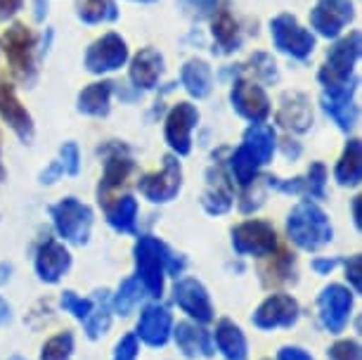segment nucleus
I'll return each instance as SVG.
<instances>
[{
    "label": "nucleus",
    "mask_w": 362,
    "mask_h": 360,
    "mask_svg": "<svg viewBox=\"0 0 362 360\" xmlns=\"http://www.w3.org/2000/svg\"><path fill=\"white\" fill-rule=\"evenodd\" d=\"M135 263H138V280L149 296L163 294V275H177L185 268V259L175 256L166 244L152 235H142L135 244Z\"/></svg>",
    "instance_id": "f257e3e1"
},
{
    "label": "nucleus",
    "mask_w": 362,
    "mask_h": 360,
    "mask_svg": "<svg viewBox=\"0 0 362 360\" xmlns=\"http://www.w3.org/2000/svg\"><path fill=\"white\" fill-rule=\"evenodd\" d=\"M36 47H38V36L31 26L24 22L10 24L8 29L0 36V50L5 55V62L10 66V74L19 83L33 86L36 83Z\"/></svg>",
    "instance_id": "f03ea898"
},
{
    "label": "nucleus",
    "mask_w": 362,
    "mask_h": 360,
    "mask_svg": "<svg viewBox=\"0 0 362 360\" xmlns=\"http://www.w3.org/2000/svg\"><path fill=\"white\" fill-rule=\"evenodd\" d=\"M286 233L296 247L317 251L332 242V223L315 202H300L286 219Z\"/></svg>",
    "instance_id": "7ed1b4c3"
},
{
    "label": "nucleus",
    "mask_w": 362,
    "mask_h": 360,
    "mask_svg": "<svg viewBox=\"0 0 362 360\" xmlns=\"http://www.w3.org/2000/svg\"><path fill=\"white\" fill-rule=\"evenodd\" d=\"M360 50H362L360 31H348L346 36H339L334 40V45L327 52L325 64L317 71V81L322 83V91L348 86L358 79L355 76V66H358Z\"/></svg>",
    "instance_id": "20e7f679"
},
{
    "label": "nucleus",
    "mask_w": 362,
    "mask_h": 360,
    "mask_svg": "<svg viewBox=\"0 0 362 360\" xmlns=\"http://www.w3.org/2000/svg\"><path fill=\"white\" fill-rule=\"evenodd\" d=\"M270 36L279 52L289 55L291 59H298V62L310 59V55L317 47L315 36H313L308 29H303V26L298 24V19L289 15V12H282V15H277L272 19Z\"/></svg>",
    "instance_id": "39448f33"
},
{
    "label": "nucleus",
    "mask_w": 362,
    "mask_h": 360,
    "mask_svg": "<svg viewBox=\"0 0 362 360\" xmlns=\"http://www.w3.org/2000/svg\"><path fill=\"white\" fill-rule=\"evenodd\" d=\"M52 223L59 237L74 244H86L93 228V209L81 204L76 197H64L62 202L50 207Z\"/></svg>",
    "instance_id": "423d86ee"
},
{
    "label": "nucleus",
    "mask_w": 362,
    "mask_h": 360,
    "mask_svg": "<svg viewBox=\"0 0 362 360\" xmlns=\"http://www.w3.org/2000/svg\"><path fill=\"white\" fill-rule=\"evenodd\" d=\"M128 59H131V52H128L126 38L116 31H109L90 43V47L86 50L83 66L86 71L102 76V74L119 71L121 66H126Z\"/></svg>",
    "instance_id": "0eeeda50"
},
{
    "label": "nucleus",
    "mask_w": 362,
    "mask_h": 360,
    "mask_svg": "<svg viewBox=\"0 0 362 360\" xmlns=\"http://www.w3.org/2000/svg\"><path fill=\"white\" fill-rule=\"evenodd\" d=\"M230 102H232V110L242 119H247L249 124H265L272 114L270 98L265 93V88L244 76H237L232 81Z\"/></svg>",
    "instance_id": "6e6552de"
},
{
    "label": "nucleus",
    "mask_w": 362,
    "mask_h": 360,
    "mask_svg": "<svg viewBox=\"0 0 362 360\" xmlns=\"http://www.w3.org/2000/svg\"><path fill=\"white\" fill-rule=\"evenodd\" d=\"M197 124H199V110L192 102L182 100L170 107L166 124H163V135L175 157H187L192 152V131Z\"/></svg>",
    "instance_id": "1a4fd4ad"
},
{
    "label": "nucleus",
    "mask_w": 362,
    "mask_h": 360,
    "mask_svg": "<svg viewBox=\"0 0 362 360\" xmlns=\"http://www.w3.org/2000/svg\"><path fill=\"white\" fill-rule=\"evenodd\" d=\"M180 187H182V166L175 154H166L163 157L161 171L145 173L138 180L140 194L152 204H166L170 199H175Z\"/></svg>",
    "instance_id": "9d476101"
},
{
    "label": "nucleus",
    "mask_w": 362,
    "mask_h": 360,
    "mask_svg": "<svg viewBox=\"0 0 362 360\" xmlns=\"http://www.w3.org/2000/svg\"><path fill=\"white\" fill-rule=\"evenodd\" d=\"M232 247L242 256H268L277 251V233L268 221H244L232 230Z\"/></svg>",
    "instance_id": "9b49d317"
},
{
    "label": "nucleus",
    "mask_w": 362,
    "mask_h": 360,
    "mask_svg": "<svg viewBox=\"0 0 362 360\" xmlns=\"http://www.w3.org/2000/svg\"><path fill=\"white\" fill-rule=\"evenodd\" d=\"M355 8L351 0H317L310 10V26L317 36L337 40L348 24L353 22Z\"/></svg>",
    "instance_id": "f8f14e48"
},
{
    "label": "nucleus",
    "mask_w": 362,
    "mask_h": 360,
    "mask_svg": "<svg viewBox=\"0 0 362 360\" xmlns=\"http://www.w3.org/2000/svg\"><path fill=\"white\" fill-rule=\"evenodd\" d=\"M355 91H358V79L348 86L327 88V91H322V100H320L327 117L346 133L353 131L360 117V110L355 105Z\"/></svg>",
    "instance_id": "ddd939ff"
},
{
    "label": "nucleus",
    "mask_w": 362,
    "mask_h": 360,
    "mask_svg": "<svg viewBox=\"0 0 362 360\" xmlns=\"http://www.w3.org/2000/svg\"><path fill=\"white\" fill-rule=\"evenodd\" d=\"M235 192H232V178L223 161H214L206 171V190L202 194L204 211L211 216H223L232 209Z\"/></svg>",
    "instance_id": "4468645a"
},
{
    "label": "nucleus",
    "mask_w": 362,
    "mask_h": 360,
    "mask_svg": "<svg viewBox=\"0 0 362 360\" xmlns=\"http://www.w3.org/2000/svg\"><path fill=\"white\" fill-rule=\"evenodd\" d=\"M0 119H3L5 124L17 133V138L22 142L33 140L36 128H33L31 114L22 105V100L17 98L15 86H12L5 76H0Z\"/></svg>",
    "instance_id": "2eb2a0df"
},
{
    "label": "nucleus",
    "mask_w": 362,
    "mask_h": 360,
    "mask_svg": "<svg viewBox=\"0 0 362 360\" xmlns=\"http://www.w3.org/2000/svg\"><path fill=\"white\" fill-rule=\"evenodd\" d=\"M211 38H214V50L223 55H232L244 43V33L239 26L235 12L230 8V0H221L216 12L211 15Z\"/></svg>",
    "instance_id": "dca6fc26"
},
{
    "label": "nucleus",
    "mask_w": 362,
    "mask_h": 360,
    "mask_svg": "<svg viewBox=\"0 0 362 360\" xmlns=\"http://www.w3.org/2000/svg\"><path fill=\"white\" fill-rule=\"evenodd\" d=\"M320 303V320L332 335L344 332L348 318H351L353 308V294L341 284H329L317 298Z\"/></svg>",
    "instance_id": "f3484780"
},
{
    "label": "nucleus",
    "mask_w": 362,
    "mask_h": 360,
    "mask_svg": "<svg viewBox=\"0 0 362 360\" xmlns=\"http://www.w3.org/2000/svg\"><path fill=\"white\" fill-rule=\"evenodd\" d=\"M277 126H282L289 133H308L313 126V105L310 98L300 91L284 93L279 100V110L275 114Z\"/></svg>",
    "instance_id": "a211bd4d"
},
{
    "label": "nucleus",
    "mask_w": 362,
    "mask_h": 360,
    "mask_svg": "<svg viewBox=\"0 0 362 360\" xmlns=\"http://www.w3.org/2000/svg\"><path fill=\"white\" fill-rule=\"evenodd\" d=\"M163 69H166V59L156 47H140L138 52L131 59V66H128V79H131L133 88L138 93L142 91H154L159 86V81L163 76Z\"/></svg>",
    "instance_id": "6ab92c4d"
},
{
    "label": "nucleus",
    "mask_w": 362,
    "mask_h": 360,
    "mask_svg": "<svg viewBox=\"0 0 362 360\" xmlns=\"http://www.w3.org/2000/svg\"><path fill=\"white\" fill-rule=\"evenodd\" d=\"M296 320H298V303L289 294L268 296L254 313V325L258 330L291 327Z\"/></svg>",
    "instance_id": "aec40b11"
},
{
    "label": "nucleus",
    "mask_w": 362,
    "mask_h": 360,
    "mask_svg": "<svg viewBox=\"0 0 362 360\" xmlns=\"http://www.w3.org/2000/svg\"><path fill=\"white\" fill-rule=\"evenodd\" d=\"M133 159L128 154L126 145H112L105 149V171H102V180H100V187H98V194H100V202H107L112 190L121 187L124 182L128 180V175L133 173Z\"/></svg>",
    "instance_id": "412c9836"
},
{
    "label": "nucleus",
    "mask_w": 362,
    "mask_h": 360,
    "mask_svg": "<svg viewBox=\"0 0 362 360\" xmlns=\"http://www.w3.org/2000/svg\"><path fill=\"white\" fill-rule=\"evenodd\" d=\"M173 298H175V303L180 306L189 318H194L197 323L214 320V306H211V298L202 282L192 280V277L177 280L173 287Z\"/></svg>",
    "instance_id": "4be33fe9"
},
{
    "label": "nucleus",
    "mask_w": 362,
    "mask_h": 360,
    "mask_svg": "<svg viewBox=\"0 0 362 360\" xmlns=\"http://www.w3.org/2000/svg\"><path fill=\"white\" fill-rule=\"evenodd\" d=\"M71 266V254L64 244L47 237L36 254V273L43 282H57Z\"/></svg>",
    "instance_id": "5701e85b"
},
{
    "label": "nucleus",
    "mask_w": 362,
    "mask_h": 360,
    "mask_svg": "<svg viewBox=\"0 0 362 360\" xmlns=\"http://www.w3.org/2000/svg\"><path fill=\"white\" fill-rule=\"evenodd\" d=\"M170 332H173V318H170L168 308L154 303L142 310L138 323V337L142 342L149 346H163L170 339Z\"/></svg>",
    "instance_id": "b1692460"
},
{
    "label": "nucleus",
    "mask_w": 362,
    "mask_h": 360,
    "mask_svg": "<svg viewBox=\"0 0 362 360\" xmlns=\"http://www.w3.org/2000/svg\"><path fill=\"white\" fill-rule=\"evenodd\" d=\"M112 95H114V81H95V83L86 86L78 93L76 107L86 117H107L112 110Z\"/></svg>",
    "instance_id": "393cba45"
},
{
    "label": "nucleus",
    "mask_w": 362,
    "mask_h": 360,
    "mask_svg": "<svg viewBox=\"0 0 362 360\" xmlns=\"http://www.w3.org/2000/svg\"><path fill=\"white\" fill-rule=\"evenodd\" d=\"M180 83L194 100L209 98L211 88H214V71H211V64L206 59H199V57L187 59L180 69Z\"/></svg>",
    "instance_id": "a878e982"
},
{
    "label": "nucleus",
    "mask_w": 362,
    "mask_h": 360,
    "mask_svg": "<svg viewBox=\"0 0 362 360\" xmlns=\"http://www.w3.org/2000/svg\"><path fill=\"white\" fill-rule=\"evenodd\" d=\"M242 145L258 159V164L265 166V164H270L272 157H275L277 133H275V128L268 124H251L247 131H244Z\"/></svg>",
    "instance_id": "bb28decb"
},
{
    "label": "nucleus",
    "mask_w": 362,
    "mask_h": 360,
    "mask_svg": "<svg viewBox=\"0 0 362 360\" xmlns=\"http://www.w3.org/2000/svg\"><path fill=\"white\" fill-rule=\"evenodd\" d=\"M175 344L180 346V351L189 358L214 356V344H211V335L206 330L197 327L192 323H177L175 327Z\"/></svg>",
    "instance_id": "cd10ccee"
},
{
    "label": "nucleus",
    "mask_w": 362,
    "mask_h": 360,
    "mask_svg": "<svg viewBox=\"0 0 362 360\" xmlns=\"http://www.w3.org/2000/svg\"><path fill=\"white\" fill-rule=\"evenodd\" d=\"M216 344L225 356V360H247L249 358L247 337H244V332L232 320H228V318H223V320L216 325Z\"/></svg>",
    "instance_id": "c85d7f7f"
},
{
    "label": "nucleus",
    "mask_w": 362,
    "mask_h": 360,
    "mask_svg": "<svg viewBox=\"0 0 362 360\" xmlns=\"http://www.w3.org/2000/svg\"><path fill=\"white\" fill-rule=\"evenodd\" d=\"M334 178L344 187H358L362 180V145L358 138L348 140V145L341 154L334 168Z\"/></svg>",
    "instance_id": "c756f323"
},
{
    "label": "nucleus",
    "mask_w": 362,
    "mask_h": 360,
    "mask_svg": "<svg viewBox=\"0 0 362 360\" xmlns=\"http://www.w3.org/2000/svg\"><path fill=\"white\" fill-rule=\"evenodd\" d=\"M105 216H107V223L114 230L133 235L135 221H138V202H135L131 194L116 197L114 202H105Z\"/></svg>",
    "instance_id": "7c9ffc66"
},
{
    "label": "nucleus",
    "mask_w": 362,
    "mask_h": 360,
    "mask_svg": "<svg viewBox=\"0 0 362 360\" xmlns=\"http://www.w3.org/2000/svg\"><path fill=\"white\" fill-rule=\"evenodd\" d=\"M237 74L244 79L256 81V83H261V86H275L279 81L277 62L272 59V55H268V52H254L247 62L239 64Z\"/></svg>",
    "instance_id": "2f4dec72"
},
{
    "label": "nucleus",
    "mask_w": 362,
    "mask_h": 360,
    "mask_svg": "<svg viewBox=\"0 0 362 360\" xmlns=\"http://www.w3.org/2000/svg\"><path fill=\"white\" fill-rule=\"evenodd\" d=\"M270 261L263 263L261 266V275H263V282L268 284H282V282H289L293 280V275H296V270H293V263H296V259H293L291 251L286 249H279L277 254L272 251Z\"/></svg>",
    "instance_id": "473e14b6"
},
{
    "label": "nucleus",
    "mask_w": 362,
    "mask_h": 360,
    "mask_svg": "<svg viewBox=\"0 0 362 360\" xmlns=\"http://www.w3.org/2000/svg\"><path fill=\"white\" fill-rule=\"evenodd\" d=\"M230 171H232V178L237 180L239 187H249L251 182L258 180L261 164H258V159L249 152L247 147L239 145L230 157Z\"/></svg>",
    "instance_id": "72a5a7b5"
},
{
    "label": "nucleus",
    "mask_w": 362,
    "mask_h": 360,
    "mask_svg": "<svg viewBox=\"0 0 362 360\" xmlns=\"http://www.w3.org/2000/svg\"><path fill=\"white\" fill-rule=\"evenodd\" d=\"M78 19L83 24H105L119 19V5L116 0H83L76 10Z\"/></svg>",
    "instance_id": "f704fd0d"
},
{
    "label": "nucleus",
    "mask_w": 362,
    "mask_h": 360,
    "mask_svg": "<svg viewBox=\"0 0 362 360\" xmlns=\"http://www.w3.org/2000/svg\"><path fill=\"white\" fill-rule=\"evenodd\" d=\"M145 296V287H142V282L138 277H131V280H126L124 284L119 287V294L114 296V308L116 313L121 315H128L131 313V308L135 303H140V298Z\"/></svg>",
    "instance_id": "c9c22d12"
},
{
    "label": "nucleus",
    "mask_w": 362,
    "mask_h": 360,
    "mask_svg": "<svg viewBox=\"0 0 362 360\" xmlns=\"http://www.w3.org/2000/svg\"><path fill=\"white\" fill-rule=\"evenodd\" d=\"M74 353V335L71 332H59L57 337L47 339L40 360H69Z\"/></svg>",
    "instance_id": "e433bc0d"
},
{
    "label": "nucleus",
    "mask_w": 362,
    "mask_h": 360,
    "mask_svg": "<svg viewBox=\"0 0 362 360\" xmlns=\"http://www.w3.org/2000/svg\"><path fill=\"white\" fill-rule=\"evenodd\" d=\"M109 325H112V313H109L107 301H102L100 308L98 310L93 308V313L86 318V332L90 339H98L109 330Z\"/></svg>",
    "instance_id": "4c0bfd02"
},
{
    "label": "nucleus",
    "mask_w": 362,
    "mask_h": 360,
    "mask_svg": "<svg viewBox=\"0 0 362 360\" xmlns=\"http://www.w3.org/2000/svg\"><path fill=\"white\" fill-rule=\"evenodd\" d=\"M218 3L221 0H180V8L192 22H204V19H211Z\"/></svg>",
    "instance_id": "58836bf2"
},
{
    "label": "nucleus",
    "mask_w": 362,
    "mask_h": 360,
    "mask_svg": "<svg viewBox=\"0 0 362 360\" xmlns=\"http://www.w3.org/2000/svg\"><path fill=\"white\" fill-rule=\"evenodd\" d=\"M303 182H305V194L315 197V199H322V197H325V182H327V168H325V164H320V161L310 164Z\"/></svg>",
    "instance_id": "ea45409f"
},
{
    "label": "nucleus",
    "mask_w": 362,
    "mask_h": 360,
    "mask_svg": "<svg viewBox=\"0 0 362 360\" xmlns=\"http://www.w3.org/2000/svg\"><path fill=\"white\" fill-rule=\"evenodd\" d=\"M62 308L66 310V313H71L74 318H78V320L86 323V318L93 313V301L90 298H81L76 296L74 291H64L62 294Z\"/></svg>",
    "instance_id": "a19ab883"
},
{
    "label": "nucleus",
    "mask_w": 362,
    "mask_h": 360,
    "mask_svg": "<svg viewBox=\"0 0 362 360\" xmlns=\"http://www.w3.org/2000/svg\"><path fill=\"white\" fill-rule=\"evenodd\" d=\"M59 164H62V171L69 175H76L81 168V152L76 142H64L62 149H59Z\"/></svg>",
    "instance_id": "79ce46f5"
},
{
    "label": "nucleus",
    "mask_w": 362,
    "mask_h": 360,
    "mask_svg": "<svg viewBox=\"0 0 362 360\" xmlns=\"http://www.w3.org/2000/svg\"><path fill=\"white\" fill-rule=\"evenodd\" d=\"M329 360H360V344L353 342V339H344V342H337L327 351Z\"/></svg>",
    "instance_id": "37998d69"
},
{
    "label": "nucleus",
    "mask_w": 362,
    "mask_h": 360,
    "mask_svg": "<svg viewBox=\"0 0 362 360\" xmlns=\"http://www.w3.org/2000/svg\"><path fill=\"white\" fill-rule=\"evenodd\" d=\"M114 360H138V337L126 335L124 339H121V344L116 346Z\"/></svg>",
    "instance_id": "c03bdc74"
},
{
    "label": "nucleus",
    "mask_w": 362,
    "mask_h": 360,
    "mask_svg": "<svg viewBox=\"0 0 362 360\" xmlns=\"http://www.w3.org/2000/svg\"><path fill=\"white\" fill-rule=\"evenodd\" d=\"M360 266H362L360 254H355V256H351V259L346 261V277H348V282L353 284V289H355V291H360V287H362V280H360Z\"/></svg>",
    "instance_id": "a18cd8bd"
},
{
    "label": "nucleus",
    "mask_w": 362,
    "mask_h": 360,
    "mask_svg": "<svg viewBox=\"0 0 362 360\" xmlns=\"http://www.w3.org/2000/svg\"><path fill=\"white\" fill-rule=\"evenodd\" d=\"M24 8V0H0V22H8Z\"/></svg>",
    "instance_id": "49530a36"
},
{
    "label": "nucleus",
    "mask_w": 362,
    "mask_h": 360,
    "mask_svg": "<svg viewBox=\"0 0 362 360\" xmlns=\"http://www.w3.org/2000/svg\"><path fill=\"white\" fill-rule=\"evenodd\" d=\"M277 360H313V358L303 349H296V346H286V349L279 351Z\"/></svg>",
    "instance_id": "de8ad7c7"
},
{
    "label": "nucleus",
    "mask_w": 362,
    "mask_h": 360,
    "mask_svg": "<svg viewBox=\"0 0 362 360\" xmlns=\"http://www.w3.org/2000/svg\"><path fill=\"white\" fill-rule=\"evenodd\" d=\"M62 173H64V171H62V164H59V161H52L50 168H47V171L40 173V182H47V185H50V182L57 180Z\"/></svg>",
    "instance_id": "09e8293b"
},
{
    "label": "nucleus",
    "mask_w": 362,
    "mask_h": 360,
    "mask_svg": "<svg viewBox=\"0 0 362 360\" xmlns=\"http://www.w3.org/2000/svg\"><path fill=\"white\" fill-rule=\"evenodd\" d=\"M337 266H339V261H337V259H332V261H329V259H317V261H313V268H315L320 275L332 273V270L337 268Z\"/></svg>",
    "instance_id": "8fccbe9b"
},
{
    "label": "nucleus",
    "mask_w": 362,
    "mask_h": 360,
    "mask_svg": "<svg viewBox=\"0 0 362 360\" xmlns=\"http://www.w3.org/2000/svg\"><path fill=\"white\" fill-rule=\"evenodd\" d=\"M33 15H36V22H45V17H47V0H33Z\"/></svg>",
    "instance_id": "3c124183"
},
{
    "label": "nucleus",
    "mask_w": 362,
    "mask_h": 360,
    "mask_svg": "<svg viewBox=\"0 0 362 360\" xmlns=\"http://www.w3.org/2000/svg\"><path fill=\"white\" fill-rule=\"evenodd\" d=\"M284 154H286V157H291V159H296L298 154H300V145H298L296 140L286 138V140H284Z\"/></svg>",
    "instance_id": "603ef678"
},
{
    "label": "nucleus",
    "mask_w": 362,
    "mask_h": 360,
    "mask_svg": "<svg viewBox=\"0 0 362 360\" xmlns=\"http://www.w3.org/2000/svg\"><path fill=\"white\" fill-rule=\"evenodd\" d=\"M360 199L362 197H355L353 199V221H355V226L360 228Z\"/></svg>",
    "instance_id": "864d4df0"
},
{
    "label": "nucleus",
    "mask_w": 362,
    "mask_h": 360,
    "mask_svg": "<svg viewBox=\"0 0 362 360\" xmlns=\"http://www.w3.org/2000/svg\"><path fill=\"white\" fill-rule=\"evenodd\" d=\"M5 320H10V306L0 298V323H5Z\"/></svg>",
    "instance_id": "5fc2aeb1"
},
{
    "label": "nucleus",
    "mask_w": 362,
    "mask_h": 360,
    "mask_svg": "<svg viewBox=\"0 0 362 360\" xmlns=\"http://www.w3.org/2000/svg\"><path fill=\"white\" fill-rule=\"evenodd\" d=\"M5 178V171H3V164H0V180Z\"/></svg>",
    "instance_id": "6e6d98bb"
},
{
    "label": "nucleus",
    "mask_w": 362,
    "mask_h": 360,
    "mask_svg": "<svg viewBox=\"0 0 362 360\" xmlns=\"http://www.w3.org/2000/svg\"><path fill=\"white\" fill-rule=\"evenodd\" d=\"M138 3H154V0H138Z\"/></svg>",
    "instance_id": "4d7b16f0"
},
{
    "label": "nucleus",
    "mask_w": 362,
    "mask_h": 360,
    "mask_svg": "<svg viewBox=\"0 0 362 360\" xmlns=\"http://www.w3.org/2000/svg\"><path fill=\"white\" fill-rule=\"evenodd\" d=\"M12 360H22V358H12Z\"/></svg>",
    "instance_id": "13d9d810"
}]
</instances>
